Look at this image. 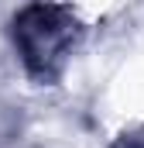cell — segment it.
Returning <instances> with one entry per match:
<instances>
[{
	"label": "cell",
	"instance_id": "cell-1",
	"mask_svg": "<svg viewBox=\"0 0 144 148\" xmlns=\"http://www.w3.org/2000/svg\"><path fill=\"white\" fill-rule=\"evenodd\" d=\"M75 21L62 7L52 3H31L14 21V45L28 66V73L38 79H55L62 73L75 45Z\"/></svg>",
	"mask_w": 144,
	"mask_h": 148
}]
</instances>
